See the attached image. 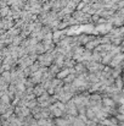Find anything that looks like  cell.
<instances>
[]
</instances>
